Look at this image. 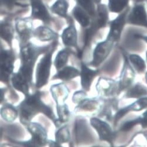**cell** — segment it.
<instances>
[{
  "instance_id": "6da1fadb",
  "label": "cell",
  "mask_w": 147,
  "mask_h": 147,
  "mask_svg": "<svg viewBox=\"0 0 147 147\" xmlns=\"http://www.w3.org/2000/svg\"><path fill=\"white\" fill-rule=\"evenodd\" d=\"M43 93L37 92L33 94H29L21 102L18 109L20 121L22 124L27 125L38 113H42L48 117L58 127L57 119L55 117L51 107L46 105L41 100Z\"/></svg>"
},
{
  "instance_id": "7a4b0ae2",
  "label": "cell",
  "mask_w": 147,
  "mask_h": 147,
  "mask_svg": "<svg viewBox=\"0 0 147 147\" xmlns=\"http://www.w3.org/2000/svg\"><path fill=\"white\" fill-rule=\"evenodd\" d=\"M55 47L56 42L51 45L36 66V87L38 89L45 86L48 82L52 66V55L55 50Z\"/></svg>"
},
{
  "instance_id": "3957f363",
  "label": "cell",
  "mask_w": 147,
  "mask_h": 147,
  "mask_svg": "<svg viewBox=\"0 0 147 147\" xmlns=\"http://www.w3.org/2000/svg\"><path fill=\"white\" fill-rule=\"evenodd\" d=\"M50 47L51 45L47 47H38L32 43H28L23 45L20 51L21 66L33 70L39 56L45 53Z\"/></svg>"
},
{
  "instance_id": "277c9868",
  "label": "cell",
  "mask_w": 147,
  "mask_h": 147,
  "mask_svg": "<svg viewBox=\"0 0 147 147\" xmlns=\"http://www.w3.org/2000/svg\"><path fill=\"white\" fill-rule=\"evenodd\" d=\"M27 128L32 136V138L25 142H21L27 146H43L48 144V136L45 128L36 123H29Z\"/></svg>"
},
{
  "instance_id": "5b68a950",
  "label": "cell",
  "mask_w": 147,
  "mask_h": 147,
  "mask_svg": "<svg viewBox=\"0 0 147 147\" xmlns=\"http://www.w3.org/2000/svg\"><path fill=\"white\" fill-rule=\"evenodd\" d=\"M14 55L12 51L0 52V81L8 82L13 70Z\"/></svg>"
},
{
  "instance_id": "8992f818",
  "label": "cell",
  "mask_w": 147,
  "mask_h": 147,
  "mask_svg": "<svg viewBox=\"0 0 147 147\" xmlns=\"http://www.w3.org/2000/svg\"><path fill=\"white\" fill-rule=\"evenodd\" d=\"M114 43L113 41L108 39L97 43L94 50L93 60L90 63V65L97 67L103 62L110 53Z\"/></svg>"
},
{
  "instance_id": "52a82bcc",
  "label": "cell",
  "mask_w": 147,
  "mask_h": 147,
  "mask_svg": "<svg viewBox=\"0 0 147 147\" xmlns=\"http://www.w3.org/2000/svg\"><path fill=\"white\" fill-rule=\"evenodd\" d=\"M90 124L97 132L100 140L107 141L110 144H113L115 138V133L107 123L93 117L90 119Z\"/></svg>"
},
{
  "instance_id": "ba28073f",
  "label": "cell",
  "mask_w": 147,
  "mask_h": 147,
  "mask_svg": "<svg viewBox=\"0 0 147 147\" xmlns=\"http://www.w3.org/2000/svg\"><path fill=\"white\" fill-rule=\"evenodd\" d=\"M128 10V9H127L111 22L110 31L107 39L114 42L120 40L123 29L126 23Z\"/></svg>"
},
{
  "instance_id": "9c48e42d",
  "label": "cell",
  "mask_w": 147,
  "mask_h": 147,
  "mask_svg": "<svg viewBox=\"0 0 147 147\" xmlns=\"http://www.w3.org/2000/svg\"><path fill=\"white\" fill-rule=\"evenodd\" d=\"M96 89L101 96L111 97L119 93V82L111 79L100 78L96 84Z\"/></svg>"
},
{
  "instance_id": "30bf717a",
  "label": "cell",
  "mask_w": 147,
  "mask_h": 147,
  "mask_svg": "<svg viewBox=\"0 0 147 147\" xmlns=\"http://www.w3.org/2000/svg\"><path fill=\"white\" fill-rule=\"evenodd\" d=\"M32 7L31 19L39 20L48 24L51 21V16L42 0H31Z\"/></svg>"
},
{
  "instance_id": "8fae6325",
  "label": "cell",
  "mask_w": 147,
  "mask_h": 147,
  "mask_svg": "<svg viewBox=\"0 0 147 147\" xmlns=\"http://www.w3.org/2000/svg\"><path fill=\"white\" fill-rule=\"evenodd\" d=\"M16 29L22 44L26 43L33 35V26L31 18H18L16 21Z\"/></svg>"
},
{
  "instance_id": "7c38bea8",
  "label": "cell",
  "mask_w": 147,
  "mask_h": 147,
  "mask_svg": "<svg viewBox=\"0 0 147 147\" xmlns=\"http://www.w3.org/2000/svg\"><path fill=\"white\" fill-rule=\"evenodd\" d=\"M134 71L131 66L127 57H125L124 67L121 73L120 81L119 82V93L129 87L134 81Z\"/></svg>"
},
{
  "instance_id": "4fadbf2b",
  "label": "cell",
  "mask_w": 147,
  "mask_h": 147,
  "mask_svg": "<svg viewBox=\"0 0 147 147\" xmlns=\"http://www.w3.org/2000/svg\"><path fill=\"white\" fill-rule=\"evenodd\" d=\"M127 21L131 24L146 27V13L144 7L142 5H136L127 17Z\"/></svg>"
},
{
  "instance_id": "5bb4252c",
  "label": "cell",
  "mask_w": 147,
  "mask_h": 147,
  "mask_svg": "<svg viewBox=\"0 0 147 147\" xmlns=\"http://www.w3.org/2000/svg\"><path fill=\"white\" fill-rule=\"evenodd\" d=\"M50 91L55 101L56 106L65 103V101L69 94V90L64 83L54 84L51 87Z\"/></svg>"
},
{
  "instance_id": "9a60e30c",
  "label": "cell",
  "mask_w": 147,
  "mask_h": 147,
  "mask_svg": "<svg viewBox=\"0 0 147 147\" xmlns=\"http://www.w3.org/2000/svg\"><path fill=\"white\" fill-rule=\"evenodd\" d=\"M98 73V71L97 70L90 69L86 64L82 63L80 76L81 77V85L84 91L88 92L90 90L92 82Z\"/></svg>"
},
{
  "instance_id": "2e32d148",
  "label": "cell",
  "mask_w": 147,
  "mask_h": 147,
  "mask_svg": "<svg viewBox=\"0 0 147 147\" xmlns=\"http://www.w3.org/2000/svg\"><path fill=\"white\" fill-rule=\"evenodd\" d=\"M146 104L147 101L146 97L139 98L138 100L133 102V104H131L125 107H124L117 111L114 117V123H117L121 118H123L125 114H127L129 111H138L145 109L146 107Z\"/></svg>"
},
{
  "instance_id": "e0dca14e",
  "label": "cell",
  "mask_w": 147,
  "mask_h": 147,
  "mask_svg": "<svg viewBox=\"0 0 147 147\" xmlns=\"http://www.w3.org/2000/svg\"><path fill=\"white\" fill-rule=\"evenodd\" d=\"M11 82L15 89L22 93L25 96L29 94V86L32 82L31 80L17 72L12 74Z\"/></svg>"
},
{
  "instance_id": "ac0fdd59",
  "label": "cell",
  "mask_w": 147,
  "mask_h": 147,
  "mask_svg": "<svg viewBox=\"0 0 147 147\" xmlns=\"http://www.w3.org/2000/svg\"><path fill=\"white\" fill-rule=\"evenodd\" d=\"M62 39L65 46L78 48V32L75 25L70 24L64 29Z\"/></svg>"
},
{
  "instance_id": "d6986e66",
  "label": "cell",
  "mask_w": 147,
  "mask_h": 147,
  "mask_svg": "<svg viewBox=\"0 0 147 147\" xmlns=\"http://www.w3.org/2000/svg\"><path fill=\"white\" fill-rule=\"evenodd\" d=\"M94 18H96L93 25L97 29L105 27L109 21L108 9L106 5L98 4Z\"/></svg>"
},
{
  "instance_id": "ffe728a7",
  "label": "cell",
  "mask_w": 147,
  "mask_h": 147,
  "mask_svg": "<svg viewBox=\"0 0 147 147\" xmlns=\"http://www.w3.org/2000/svg\"><path fill=\"white\" fill-rule=\"evenodd\" d=\"M33 35L42 42L56 40L57 34L48 26H39L33 31Z\"/></svg>"
},
{
  "instance_id": "44dd1931",
  "label": "cell",
  "mask_w": 147,
  "mask_h": 147,
  "mask_svg": "<svg viewBox=\"0 0 147 147\" xmlns=\"http://www.w3.org/2000/svg\"><path fill=\"white\" fill-rule=\"evenodd\" d=\"M80 76V71L73 66H64L53 77V79H59L67 81Z\"/></svg>"
},
{
  "instance_id": "7402d4cb",
  "label": "cell",
  "mask_w": 147,
  "mask_h": 147,
  "mask_svg": "<svg viewBox=\"0 0 147 147\" xmlns=\"http://www.w3.org/2000/svg\"><path fill=\"white\" fill-rule=\"evenodd\" d=\"M72 14L75 20L82 27L86 28L90 25V18L89 14L78 5L73 8Z\"/></svg>"
},
{
  "instance_id": "603a6c76",
  "label": "cell",
  "mask_w": 147,
  "mask_h": 147,
  "mask_svg": "<svg viewBox=\"0 0 147 147\" xmlns=\"http://www.w3.org/2000/svg\"><path fill=\"white\" fill-rule=\"evenodd\" d=\"M0 114L2 118L7 122L13 121L17 119L18 111L11 105H4L0 110Z\"/></svg>"
},
{
  "instance_id": "cb8c5ba5",
  "label": "cell",
  "mask_w": 147,
  "mask_h": 147,
  "mask_svg": "<svg viewBox=\"0 0 147 147\" xmlns=\"http://www.w3.org/2000/svg\"><path fill=\"white\" fill-rule=\"evenodd\" d=\"M69 6V3L66 0H56V1L51 6V11L59 16L66 18Z\"/></svg>"
},
{
  "instance_id": "d4e9b609",
  "label": "cell",
  "mask_w": 147,
  "mask_h": 147,
  "mask_svg": "<svg viewBox=\"0 0 147 147\" xmlns=\"http://www.w3.org/2000/svg\"><path fill=\"white\" fill-rule=\"evenodd\" d=\"M146 113L147 112L145 111L142 114V116L139 117L136 119L128 120L125 122L121 126L120 130L121 131H124V132L129 131L131 129H133L134 127H135L136 125L138 124H141L143 128H146Z\"/></svg>"
},
{
  "instance_id": "484cf974",
  "label": "cell",
  "mask_w": 147,
  "mask_h": 147,
  "mask_svg": "<svg viewBox=\"0 0 147 147\" xmlns=\"http://www.w3.org/2000/svg\"><path fill=\"white\" fill-rule=\"evenodd\" d=\"M70 54V50L67 48L62 49L58 52L54 61V65L57 70H60L66 66Z\"/></svg>"
},
{
  "instance_id": "4316f807",
  "label": "cell",
  "mask_w": 147,
  "mask_h": 147,
  "mask_svg": "<svg viewBox=\"0 0 147 147\" xmlns=\"http://www.w3.org/2000/svg\"><path fill=\"white\" fill-rule=\"evenodd\" d=\"M0 37L11 45L13 37V28L9 22H3L0 24Z\"/></svg>"
},
{
  "instance_id": "83f0119b",
  "label": "cell",
  "mask_w": 147,
  "mask_h": 147,
  "mask_svg": "<svg viewBox=\"0 0 147 147\" xmlns=\"http://www.w3.org/2000/svg\"><path fill=\"white\" fill-rule=\"evenodd\" d=\"M56 110L59 117L57 119V125L58 127H59L62 123H66L69 121L70 113L69 107L66 103L56 106Z\"/></svg>"
},
{
  "instance_id": "f1b7e54d",
  "label": "cell",
  "mask_w": 147,
  "mask_h": 147,
  "mask_svg": "<svg viewBox=\"0 0 147 147\" xmlns=\"http://www.w3.org/2000/svg\"><path fill=\"white\" fill-rule=\"evenodd\" d=\"M146 89L141 84L138 83L134 87L130 88L125 96L127 98H141L146 95Z\"/></svg>"
},
{
  "instance_id": "f546056e",
  "label": "cell",
  "mask_w": 147,
  "mask_h": 147,
  "mask_svg": "<svg viewBox=\"0 0 147 147\" xmlns=\"http://www.w3.org/2000/svg\"><path fill=\"white\" fill-rule=\"evenodd\" d=\"M129 0H109L108 8L111 12L120 13L127 6Z\"/></svg>"
},
{
  "instance_id": "4dcf8cb0",
  "label": "cell",
  "mask_w": 147,
  "mask_h": 147,
  "mask_svg": "<svg viewBox=\"0 0 147 147\" xmlns=\"http://www.w3.org/2000/svg\"><path fill=\"white\" fill-rule=\"evenodd\" d=\"M128 60L138 73H141L145 71L146 67L145 62L140 56L136 54L130 55Z\"/></svg>"
},
{
  "instance_id": "1f68e13d",
  "label": "cell",
  "mask_w": 147,
  "mask_h": 147,
  "mask_svg": "<svg viewBox=\"0 0 147 147\" xmlns=\"http://www.w3.org/2000/svg\"><path fill=\"white\" fill-rule=\"evenodd\" d=\"M56 142L58 144H62L67 142L70 139V134L69 127L65 125L59 129L55 134Z\"/></svg>"
},
{
  "instance_id": "d6a6232c",
  "label": "cell",
  "mask_w": 147,
  "mask_h": 147,
  "mask_svg": "<svg viewBox=\"0 0 147 147\" xmlns=\"http://www.w3.org/2000/svg\"><path fill=\"white\" fill-rule=\"evenodd\" d=\"M78 5L83 8L89 16L94 18L96 9L95 4L92 0H76Z\"/></svg>"
},
{
  "instance_id": "836d02e7",
  "label": "cell",
  "mask_w": 147,
  "mask_h": 147,
  "mask_svg": "<svg viewBox=\"0 0 147 147\" xmlns=\"http://www.w3.org/2000/svg\"><path fill=\"white\" fill-rule=\"evenodd\" d=\"M87 96V94L84 91H78L75 94H73L72 100L75 103L79 104L83 100H84Z\"/></svg>"
},
{
  "instance_id": "e575fe53",
  "label": "cell",
  "mask_w": 147,
  "mask_h": 147,
  "mask_svg": "<svg viewBox=\"0 0 147 147\" xmlns=\"http://www.w3.org/2000/svg\"><path fill=\"white\" fill-rule=\"evenodd\" d=\"M4 93L5 90L4 89H1V88H0V104H1L4 100Z\"/></svg>"
},
{
  "instance_id": "d590c367",
  "label": "cell",
  "mask_w": 147,
  "mask_h": 147,
  "mask_svg": "<svg viewBox=\"0 0 147 147\" xmlns=\"http://www.w3.org/2000/svg\"><path fill=\"white\" fill-rule=\"evenodd\" d=\"M17 0H3V3L8 5H12Z\"/></svg>"
},
{
  "instance_id": "8d00e7d4",
  "label": "cell",
  "mask_w": 147,
  "mask_h": 147,
  "mask_svg": "<svg viewBox=\"0 0 147 147\" xmlns=\"http://www.w3.org/2000/svg\"><path fill=\"white\" fill-rule=\"evenodd\" d=\"M78 57H79V59H82V51H79H79H78Z\"/></svg>"
},
{
  "instance_id": "74e56055",
  "label": "cell",
  "mask_w": 147,
  "mask_h": 147,
  "mask_svg": "<svg viewBox=\"0 0 147 147\" xmlns=\"http://www.w3.org/2000/svg\"><path fill=\"white\" fill-rule=\"evenodd\" d=\"M92 1L94 4H97L100 3V2H101V0H92Z\"/></svg>"
},
{
  "instance_id": "f35d334b",
  "label": "cell",
  "mask_w": 147,
  "mask_h": 147,
  "mask_svg": "<svg viewBox=\"0 0 147 147\" xmlns=\"http://www.w3.org/2000/svg\"><path fill=\"white\" fill-rule=\"evenodd\" d=\"M1 133H0V136H1Z\"/></svg>"
}]
</instances>
